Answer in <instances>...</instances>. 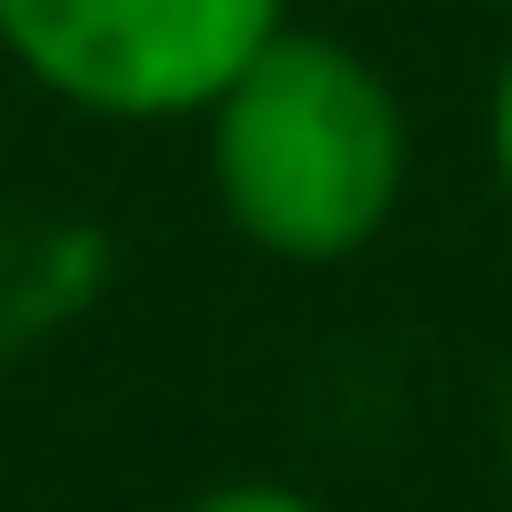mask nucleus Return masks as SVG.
I'll use <instances>...</instances> for the list:
<instances>
[{
	"mask_svg": "<svg viewBox=\"0 0 512 512\" xmlns=\"http://www.w3.org/2000/svg\"><path fill=\"white\" fill-rule=\"evenodd\" d=\"M482 131H492V181H502V201H512V51H502V71H492V111H482Z\"/></svg>",
	"mask_w": 512,
	"mask_h": 512,
	"instance_id": "20e7f679",
	"label": "nucleus"
},
{
	"mask_svg": "<svg viewBox=\"0 0 512 512\" xmlns=\"http://www.w3.org/2000/svg\"><path fill=\"white\" fill-rule=\"evenodd\" d=\"M292 0H0V51L91 121H201Z\"/></svg>",
	"mask_w": 512,
	"mask_h": 512,
	"instance_id": "f03ea898",
	"label": "nucleus"
},
{
	"mask_svg": "<svg viewBox=\"0 0 512 512\" xmlns=\"http://www.w3.org/2000/svg\"><path fill=\"white\" fill-rule=\"evenodd\" d=\"M181 512H332V502L302 492V482H211V492H191Z\"/></svg>",
	"mask_w": 512,
	"mask_h": 512,
	"instance_id": "7ed1b4c3",
	"label": "nucleus"
},
{
	"mask_svg": "<svg viewBox=\"0 0 512 512\" xmlns=\"http://www.w3.org/2000/svg\"><path fill=\"white\" fill-rule=\"evenodd\" d=\"M201 171L221 221L292 272L372 251L412 191V111L372 51L282 21L201 111Z\"/></svg>",
	"mask_w": 512,
	"mask_h": 512,
	"instance_id": "f257e3e1",
	"label": "nucleus"
},
{
	"mask_svg": "<svg viewBox=\"0 0 512 512\" xmlns=\"http://www.w3.org/2000/svg\"><path fill=\"white\" fill-rule=\"evenodd\" d=\"M502 11H512V0H502Z\"/></svg>",
	"mask_w": 512,
	"mask_h": 512,
	"instance_id": "39448f33",
	"label": "nucleus"
}]
</instances>
